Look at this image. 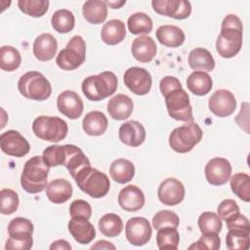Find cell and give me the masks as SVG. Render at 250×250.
<instances>
[{"label":"cell","instance_id":"obj_1","mask_svg":"<svg viewBox=\"0 0 250 250\" xmlns=\"http://www.w3.org/2000/svg\"><path fill=\"white\" fill-rule=\"evenodd\" d=\"M243 26L240 19L233 14L228 15L222 21L221 32L216 40V50L225 59L237 55L242 47Z\"/></svg>","mask_w":250,"mask_h":250},{"label":"cell","instance_id":"obj_2","mask_svg":"<svg viewBox=\"0 0 250 250\" xmlns=\"http://www.w3.org/2000/svg\"><path fill=\"white\" fill-rule=\"evenodd\" d=\"M50 172L43 157L36 155L29 158L23 166L21 176V185L28 193H38L43 191L48 184L47 179Z\"/></svg>","mask_w":250,"mask_h":250},{"label":"cell","instance_id":"obj_3","mask_svg":"<svg viewBox=\"0 0 250 250\" xmlns=\"http://www.w3.org/2000/svg\"><path fill=\"white\" fill-rule=\"evenodd\" d=\"M117 85L116 75L111 71H104L85 78L82 81L81 89L88 100L98 102L113 95Z\"/></svg>","mask_w":250,"mask_h":250},{"label":"cell","instance_id":"obj_4","mask_svg":"<svg viewBox=\"0 0 250 250\" xmlns=\"http://www.w3.org/2000/svg\"><path fill=\"white\" fill-rule=\"evenodd\" d=\"M73 179L78 188L91 197L101 198L109 191L110 182L108 177L91 166L80 170Z\"/></svg>","mask_w":250,"mask_h":250},{"label":"cell","instance_id":"obj_5","mask_svg":"<svg viewBox=\"0 0 250 250\" xmlns=\"http://www.w3.org/2000/svg\"><path fill=\"white\" fill-rule=\"evenodd\" d=\"M20 93L26 99L33 101H45L52 94L50 81L38 71H28L21 76L18 82Z\"/></svg>","mask_w":250,"mask_h":250},{"label":"cell","instance_id":"obj_6","mask_svg":"<svg viewBox=\"0 0 250 250\" xmlns=\"http://www.w3.org/2000/svg\"><path fill=\"white\" fill-rule=\"evenodd\" d=\"M203 132L193 121L175 128L169 135L170 147L179 153L190 151L202 139Z\"/></svg>","mask_w":250,"mask_h":250},{"label":"cell","instance_id":"obj_7","mask_svg":"<svg viewBox=\"0 0 250 250\" xmlns=\"http://www.w3.org/2000/svg\"><path fill=\"white\" fill-rule=\"evenodd\" d=\"M32 131L37 138L43 141L58 143L66 137L68 126L64 120L58 116L41 115L34 119Z\"/></svg>","mask_w":250,"mask_h":250},{"label":"cell","instance_id":"obj_8","mask_svg":"<svg viewBox=\"0 0 250 250\" xmlns=\"http://www.w3.org/2000/svg\"><path fill=\"white\" fill-rule=\"evenodd\" d=\"M86 59V43L82 36L75 35L61 50L56 58L58 66L63 70H74L78 68Z\"/></svg>","mask_w":250,"mask_h":250},{"label":"cell","instance_id":"obj_9","mask_svg":"<svg viewBox=\"0 0 250 250\" xmlns=\"http://www.w3.org/2000/svg\"><path fill=\"white\" fill-rule=\"evenodd\" d=\"M164 98L167 111L173 119L185 122L193 121L189 97L183 88L172 90Z\"/></svg>","mask_w":250,"mask_h":250},{"label":"cell","instance_id":"obj_10","mask_svg":"<svg viewBox=\"0 0 250 250\" xmlns=\"http://www.w3.org/2000/svg\"><path fill=\"white\" fill-rule=\"evenodd\" d=\"M125 86L135 95L145 96L151 89L152 79L150 73L143 67H129L123 76Z\"/></svg>","mask_w":250,"mask_h":250},{"label":"cell","instance_id":"obj_11","mask_svg":"<svg viewBox=\"0 0 250 250\" xmlns=\"http://www.w3.org/2000/svg\"><path fill=\"white\" fill-rule=\"evenodd\" d=\"M127 240L135 246H144L151 238L152 229L147 219L134 217L127 221L125 226Z\"/></svg>","mask_w":250,"mask_h":250},{"label":"cell","instance_id":"obj_12","mask_svg":"<svg viewBox=\"0 0 250 250\" xmlns=\"http://www.w3.org/2000/svg\"><path fill=\"white\" fill-rule=\"evenodd\" d=\"M0 147L4 153L14 157H22L30 149L27 140L16 130H8L1 134Z\"/></svg>","mask_w":250,"mask_h":250},{"label":"cell","instance_id":"obj_13","mask_svg":"<svg viewBox=\"0 0 250 250\" xmlns=\"http://www.w3.org/2000/svg\"><path fill=\"white\" fill-rule=\"evenodd\" d=\"M154 12L176 20H184L191 13V4L186 0H153L151 1Z\"/></svg>","mask_w":250,"mask_h":250},{"label":"cell","instance_id":"obj_14","mask_svg":"<svg viewBox=\"0 0 250 250\" xmlns=\"http://www.w3.org/2000/svg\"><path fill=\"white\" fill-rule=\"evenodd\" d=\"M208 107L216 116L227 117L234 112L236 108V100L230 91L220 89L214 92L209 98Z\"/></svg>","mask_w":250,"mask_h":250},{"label":"cell","instance_id":"obj_15","mask_svg":"<svg viewBox=\"0 0 250 250\" xmlns=\"http://www.w3.org/2000/svg\"><path fill=\"white\" fill-rule=\"evenodd\" d=\"M205 178L212 186H222L227 184L231 175V165L224 157L210 159L204 169Z\"/></svg>","mask_w":250,"mask_h":250},{"label":"cell","instance_id":"obj_16","mask_svg":"<svg viewBox=\"0 0 250 250\" xmlns=\"http://www.w3.org/2000/svg\"><path fill=\"white\" fill-rule=\"evenodd\" d=\"M57 107L62 114L74 120L82 115L84 104L76 92L65 90L58 96Z\"/></svg>","mask_w":250,"mask_h":250},{"label":"cell","instance_id":"obj_17","mask_svg":"<svg viewBox=\"0 0 250 250\" xmlns=\"http://www.w3.org/2000/svg\"><path fill=\"white\" fill-rule=\"evenodd\" d=\"M185 187L183 183L175 178L164 180L157 190L158 199L165 205L174 206L181 203L185 197Z\"/></svg>","mask_w":250,"mask_h":250},{"label":"cell","instance_id":"obj_18","mask_svg":"<svg viewBox=\"0 0 250 250\" xmlns=\"http://www.w3.org/2000/svg\"><path fill=\"white\" fill-rule=\"evenodd\" d=\"M62 165L65 166L70 176L74 178L80 170L91 166V163L80 147L74 145H63Z\"/></svg>","mask_w":250,"mask_h":250},{"label":"cell","instance_id":"obj_19","mask_svg":"<svg viewBox=\"0 0 250 250\" xmlns=\"http://www.w3.org/2000/svg\"><path fill=\"white\" fill-rule=\"evenodd\" d=\"M119 140L126 146L137 147L146 140V129L138 121L129 120L121 124L118 131Z\"/></svg>","mask_w":250,"mask_h":250},{"label":"cell","instance_id":"obj_20","mask_svg":"<svg viewBox=\"0 0 250 250\" xmlns=\"http://www.w3.org/2000/svg\"><path fill=\"white\" fill-rule=\"evenodd\" d=\"M67 228L73 238L80 244H88L96 237L94 226L85 217H72L68 222Z\"/></svg>","mask_w":250,"mask_h":250},{"label":"cell","instance_id":"obj_21","mask_svg":"<svg viewBox=\"0 0 250 250\" xmlns=\"http://www.w3.org/2000/svg\"><path fill=\"white\" fill-rule=\"evenodd\" d=\"M145 194L143 190L134 185L123 188L118 194V203L120 207L128 212L141 210L145 205Z\"/></svg>","mask_w":250,"mask_h":250},{"label":"cell","instance_id":"obj_22","mask_svg":"<svg viewBox=\"0 0 250 250\" xmlns=\"http://www.w3.org/2000/svg\"><path fill=\"white\" fill-rule=\"evenodd\" d=\"M157 52V47L154 40L146 35H141L134 39L131 47L133 57L140 62H151Z\"/></svg>","mask_w":250,"mask_h":250},{"label":"cell","instance_id":"obj_23","mask_svg":"<svg viewBox=\"0 0 250 250\" xmlns=\"http://www.w3.org/2000/svg\"><path fill=\"white\" fill-rule=\"evenodd\" d=\"M58 50L57 39L50 33H42L33 42V55L38 61L48 62L55 58Z\"/></svg>","mask_w":250,"mask_h":250},{"label":"cell","instance_id":"obj_24","mask_svg":"<svg viewBox=\"0 0 250 250\" xmlns=\"http://www.w3.org/2000/svg\"><path fill=\"white\" fill-rule=\"evenodd\" d=\"M134 104L130 97L125 94H117L107 103V112L114 120H125L133 112Z\"/></svg>","mask_w":250,"mask_h":250},{"label":"cell","instance_id":"obj_25","mask_svg":"<svg viewBox=\"0 0 250 250\" xmlns=\"http://www.w3.org/2000/svg\"><path fill=\"white\" fill-rule=\"evenodd\" d=\"M156 38L162 45L169 48L180 47L186 39L182 28L176 25L164 24L159 26L155 32Z\"/></svg>","mask_w":250,"mask_h":250},{"label":"cell","instance_id":"obj_26","mask_svg":"<svg viewBox=\"0 0 250 250\" xmlns=\"http://www.w3.org/2000/svg\"><path fill=\"white\" fill-rule=\"evenodd\" d=\"M46 195L52 203H64L72 196V186L65 179H56L47 186Z\"/></svg>","mask_w":250,"mask_h":250},{"label":"cell","instance_id":"obj_27","mask_svg":"<svg viewBox=\"0 0 250 250\" xmlns=\"http://www.w3.org/2000/svg\"><path fill=\"white\" fill-rule=\"evenodd\" d=\"M126 36L125 23L118 20H110L102 28L101 37L102 40L107 45H117L124 40Z\"/></svg>","mask_w":250,"mask_h":250},{"label":"cell","instance_id":"obj_28","mask_svg":"<svg viewBox=\"0 0 250 250\" xmlns=\"http://www.w3.org/2000/svg\"><path fill=\"white\" fill-rule=\"evenodd\" d=\"M108 126V121L102 111L93 110L88 112L82 121L84 132L89 136L103 135Z\"/></svg>","mask_w":250,"mask_h":250},{"label":"cell","instance_id":"obj_29","mask_svg":"<svg viewBox=\"0 0 250 250\" xmlns=\"http://www.w3.org/2000/svg\"><path fill=\"white\" fill-rule=\"evenodd\" d=\"M188 62L195 71H212L215 68V60L212 54L204 48H195L190 51Z\"/></svg>","mask_w":250,"mask_h":250},{"label":"cell","instance_id":"obj_30","mask_svg":"<svg viewBox=\"0 0 250 250\" xmlns=\"http://www.w3.org/2000/svg\"><path fill=\"white\" fill-rule=\"evenodd\" d=\"M187 87L195 96H205L211 91L213 81L208 73L195 70L188 75Z\"/></svg>","mask_w":250,"mask_h":250},{"label":"cell","instance_id":"obj_31","mask_svg":"<svg viewBox=\"0 0 250 250\" xmlns=\"http://www.w3.org/2000/svg\"><path fill=\"white\" fill-rule=\"evenodd\" d=\"M109 174L114 182L118 184H126L133 179L135 175V166L128 159L118 158L110 164Z\"/></svg>","mask_w":250,"mask_h":250},{"label":"cell","instance_id":"obj_32","mask_svg":"<svg viewBox=\"0 0 250 250\" xmlns=\"http://www.w3.org/2000/svg\"><path fill=\"white\" fill-rule=\"evenodd\" d=\"M82 14L90 23L99 24L104 22L107 17V6L104 1L89 0L83 4Z\"/></svg>","mask_w":250,"mask_h":250},{"label":"cell","instance_id":"obj_33","mask_svg":"<svg viewBox=\"0 0 250 250\" xmlns=\"http://www.w3.org/2000/svg\"><path fill=\"white\" fill-rule=\"evenodd\" d=\"M34 227L31 221L26 218H14L8 225L9 237L18 240H33L32 232Z\"/></svg>","mask_w":250,"mask_h":250},{"label":"cell","instance_id":"obj_34","mask_svg":"<svg viewBox=\"0 0 250 250\" xmlns=\"http://www.w3.org/2000/svg\"><path fill=\"white\" fill-rule=\"evenodd\" d=\"M99 229L102 234L107 237H115L123 230L121 218L114 213L104 214L99 221Z\"/></svg>","mask_w":250,"mask_h":250},{"label":"cell","instance_id":"obj_35","mask_svg":"<svg viewBox=\"0 0 250 250\" xmlns=\"http://www.w3.org/2000/svg\"><path fill=\"white\" fill-rule=\"evenodd\" d=\"M51 23L57 32L68 33L74 28L75 18L69 10L60 9L53 14Z\"/></svg>","mask_w":250,"mask_h":250},{"label":"cell","instance_id":"obj_36","mask_svg":"<svg viewBox=\"0 0 250 250\" xmlns=\"http://www.w3.org/2000/svg\"><path fill=\"white\" fill-rule=\"evenodd\" d=\"M129 31L134 34H147L152 30V20L146 13L138 12L131 15L127 21Z\"/></svg>","mask_w":250,"mask_h":250},{"label":"cell","instance_id":"obj_37","mask_svg":"<svg viewBox=\"0 0 250 250\" xmlns=\"http://www.w3.org/2000/svg\"><path fill=\"white\" fill-rule=\"evenodd\" d=\"M21 56L13 46H2L0 48V67L5 71H14L20 67Z\"/></svg>","mask_w":250,"mask_h":250},{"label":"cell","instance_id":"obj_38","mask_svg":"<svg viewBox=\"0 0 250 250\" xmlns=\"http://www.w3.org/2000/svg\"><path fill=\"white\" fill-rule=\"evenodd\" d=\"M232 192L245 202L250 201V177L246 173H236L229 180Z\"/></svg>","mask_w":250,"mask_h":250},{"label":"cell","instance_id":"obj_39","mask_svg":"<svg viewBox=\"0 0 250 250\" xmlns=\"http://www.w3.org/2000/svg\"><path fill=\"white\" fill-rule=\"evenodd\" d=\"M157 246L160 250L164 249H178L180 242V234L177 228L167 227L158 229L156 234Z\"/></svg>","mask_w":250,"mask_h":250},{"label":"cell","instance_id":"obj_40","mask_svg":"<svg viewBox=\"0 0 250 250\" xmlns=\"http://www.w3.org/2000/svg\"><path fill=\"white\" fill-rule=\"evenodd\" d=\"M250 230L229 229L226 236V245L230 250H247L249 247Z\"/></svg>","mask_w":250,"mask_h":250},{"label":"cell","instance_id":"obj_41","mask_svg":"<svg viewBox=\"0 0 250 250\" xmlns=\"http://www.w3.org/2000/svg\"><path fill=\"white\" fill-rule=\"evenodd\" d=\"M20 10L30 17L40 18L46 14L49 8L48 0H19Z\"/></svg>","mask_w":250,"mask_h":250},{"label":"cell","instance_id":"obj_42","mask_svg":"<svg viewBox=\"0 0 250 250\" xmlns=\"http://www.w3.org/2000/svg\"><path fill=\"white\" fill-rule=\"evenodd\" d=\"M201 233H219L222 230V221L214 212H203L197 221Z\"/></svg>","mask_w":250,"mask_h":250},{"label":"cell","instance_id":"obj_43","mask_svg":"<svg viewBox=\"0 0 250 250\" xmlns=\"http://www.w3.org/2000/svg\"><path fill=\"white\" fill-rule=\"evenodd\" d=\"M20 199L18 193L10 188H3L0 191V212L3 215H11L17 211Z\"/></svg>","mask_w":250,"mask_h":250},{"label":"cell","instance_id":"obj_44","mask_svg":"<svg viewBox=\"0 0 250 250\" xmlns=\"http://www.w3.org/2000/svg\"><path fill=\"white\" fill-rule=\"evenodd\" d=\"M180 219L176 213L170 210H161L157 212L152 218V226L155 229H160L167 227L178 228Z\"/></svg>","mask_w":250,"mask_h":250},{"label":"cell","instance_id":"obj_45","mask_svg":"<svg viewBox=\"0 0 250 250\" xmlns=\"http://www.w3.org/2000/svg\"><path fill=\"white\" fill-rule=\"evenodd\" d=\"M221 246V239L218 233H202L200 238L191 244L188 249H195V250H217Z\"/></svg>","mask_w":250,"mask_h":250},{"label":"cell","instance_id":"obj_46","mask_svg":"<svg viewBox=\"0 0 250 250\" xmlns=\"http://www.w3.org/2000/svg\"><path fill=\"white\" fill-rule=\"evenodd\" d=\"M62 152V146L54 145L44 149L42 157L48 166L56 167L61 165Z\"/></svg>","mask_w":250,"mask_h":250},{"label":"cell","instance_id":"obj_47","mask_svg":"<svg viewBox=\"0 0 250 250\" xmlns=\"http://www.w3.org/2000/svg\"><path fill=\"white\" fill-rule=\"evenodd\" d=\"M69 214L71 218L81 216L90 219V217L92 216V208L87 201L83 199H76L70 203Z\"/></svg>","mask_w":250,"mask_h":250},{"label":"cell","instance_id":"obj_48","mask_svg":"<svg viewBox=\"0 0 250 250\" xmlns=\"http://www.w3.org/2000/svg\"><path fill=\"white\" fill-rule=\"evenodd\" d=\"M239 212V206L233 199H225L223 200L218 208H217V215L221 220H227L230 216Z\"/></svg>","mask_w":250,"mask_h":250},{"label":"cell","instance_id":"obj_49","mask_svg":"<svg viewBox=\"0 0 250 250\" xmlns=\"http://www.w3.org/2000/svg\"><path fill=\"white\" fill-rule=\"evenodd\" d=\"M228 229H245L250 230V223L246 216L236 213L226 220Z\"/></svg>","mask_w":250,"mask_h":250},{"label":"cell","instance_id":"obj_50","mask_svg":"<svg viewBox=\"0 0 250 250\" xmlns=\"http://www.w3.org/2000/svg\"><path fill=\"white\" fill-rule=\"evenodd\" d=\"M182 88V84L180 80L177 77L174 76H165L163 77L159 82V89L163 96H165L167 93L171 92L172 90Z\"/></svg>","mask_w":250,"mask_h":250},{"label":"cell","instance_id":"obj_51","mask_svg":"<svg viewBox=\"0 0 250 250\" xmlns=\"http://www.w3.org/2000/svg\"><path fill=\"white\" fill-rule=\"evenodd\" d=\"M33 245V240H18L9 237L6 241L5 244V249L6 250H28L32 247Z\"/></svg>","mask_w":250,"mask_h":250},{"label":"cell","instance_id":"obj_52","mask_svg":"<svg viewBox=\"0 0 250 250\" xmlns=\"http://www.w3.org/2000/svg\"><path fill=\"white\" fill-rule=\"evenodd\" d=\"M51 250H55V249H62V250H70L71 249V245L64 239H59L54 241L50 247Z\"/></svg>","mask_w":250,"mask_h":250},{"label":"cell","instance_id":"obj_53","mask_svg":"<svg viewBox=\"0 0 250 250\" xmlns=\"http://www.w3.org/2000/svg\"><path fill=\"white\" fill-rule=\"evenodd\" d=\"M91 249H115V246L106 240H99L91 247Z\"/></svg>","mask_w":250,"mask_h":250},{"label":"cell","instance_id":"obj_54","mask_svg":"<svg viewBox=\"0 0 250 250\" xmlns=\"http://www.w3.org/2000/svg\"><path fill=\"white\" fill-rule=\"evenodd\" d=\"M105 4L107 6H109L111 9H119L121 8L123 5L126 4V1L125 0H122V1H104Z\"/></svg>","mask_w":250,"mask_h":250}]
</instances>
